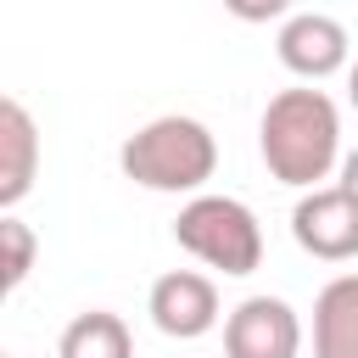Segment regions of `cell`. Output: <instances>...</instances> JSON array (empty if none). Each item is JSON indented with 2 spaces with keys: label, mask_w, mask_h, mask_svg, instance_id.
<instances>
[{
  "label": "cell",
  "mask_w": 358,
  "mask_h": 358,
  "mask_svg": "<svg viewBox=\"0 0 358 358\" xmlns=\"http://www.w3.org/2000/svg\"><path fill=\"white\" fill-rule=\"evenodd\" d=\"M296 0H224V11L235 22H285Z\"/></svg>",
  "instance_id": "7c38bea8"
},
{
  "label": "cell",
  "mask_w": 358,
  "mask_h": 358,
  "mask_svg": "<svg viewBox=\"0 0 358 358\" xmlns=\"http://www.w3.org/2000/svg\"><path fill=\"white\" fill-rule=\"evenodd\" d=\"M313 358H358V274H336L313 296Z\"/></svg>",
  "instance_id": "9c48e42d"
},
{
  "label": "cell",
  "mask_w": 358,
  "mask_h": 358,
  "mask_svg": "<svg viewBox=\"0 0 358 358\" xmlns=\"http://www.w3.org/2000/svg\"><path fill=\"white\" fill-rule=\"evenodd\" d=\"M347 106H352V112H358V62H352V67H347Z\"/></svg>",
  "instance_id": "5bb4252c"
},
{
  "label": "cell",
  "mask_w": 358,
  "mask_h": 358,
  "mask_svg": "<svg viewBox=\"0 0 358 358\" xmlns=\"http://www.w3.org/2000/svg\"><path fill=\"white\" fill-rule=\"evenodd\" d=\"M173 241H179V252H190L196 263H207L229 280H241L263 263V224L241 196H213V190L190 196L173 218Z\"/></svg>",
  "instance_id": "3957f363"
},
{
  "label": "cell",
  "mask_w": 358,
  "mask_h": 358,
  "mask_svg": "<svg viewBox=\"0 0 358 358\" xmlns=\"http://www.w3.org/2000/svg\"><path fill=\"white\" fill-rule=\"evenodd\" d=\"M274 50H280V67L296 73L302 84H324L352 67V34L330 11H291L274 34Z\"/></svg>",
  "instance_id": "5b68a950"
},
{
  "label": "cell",
  "mask_w": 358,
  "mask_h": 358,
  "mask_svg": "<svg viewBox=\"0 0 358 358\" xmlns=\"http://www.w3.org/2000/svg\"><path fill=\"white\" fill-rule=\"evenodd\" d=\"M341 185L358 196V151H347V157H341Z\"/></svg>",
  "instance_id": "4fadbf2b"
},
{
  "label": "cell",
  "mask_w": 358,
  "mask_h": 358,
  "mask_svg": "<svg viewBox=\"0 0 358 358\" xmlns=\"http://www.w3.org/2000/svg\"><path fill=\"white\" fill-rule=\"evenodd\" d=\"M302 352V319L285 296H241L224 313V358H296Z\"/></svg>",
  "instance_id": "8992f818"
},
{
  "label": "cell",
  "mask_w": 358,
  "mask_h": 358,
  "mask_svg": "<svg viewBox=\"0 0 358 358\" xmlns=\"http://www.w3.org/2000/svg\"><path fill=\"white\" fill-rule=\"evenodd\" d=\"M56 358H134V336H129L123 313L90 308V313H73V319L62 324Z\"/></svg>",
  "instance_id": "30bf717a"
},
{
  "label": "cell",
  "mask_w": 358,
  "mask_h": 358,
  "mask_svg": "<svg viewBox=\"0 0 358 358\" xmlns=\"http://www.w3.org/2000/svg\"><path fill=\"white\" fill-rule=\"evenodd\" d=\"M34 257H39V241H34V229L17 218V213H6L0 218V285L6 291H22V280L34 274Z\"/></svg>",
  "instance_id": "8fae6325"
},
{
  "label": "cell",
  "mask_w": 358,
  "mask_h": 358,
  "mask_svg": "<svg viewBox=\"0 0 358 358\" xmlns=\"http://www.w3.org/2000/svg\"><path fill=\"white\" fill-rule=\"evenodd\" d=\"M34 179H39V123L17 95H6L0 101V207L17 213Z\"/></svg>",
  "instance_id": "ba28073f"
},
{
  "label": "cell",
  "mask_w": 358,
  "mask_h": 358,
  "mask_svg": "<svg viewBox=\"0 0 358 358\" xmlns=\"http://www.w3.org/2000/svg\"><path fill=\"white\" fill-rule=\"evenodd\" d=\"M257 151L268 179L291 185V190H313L330 173H341V112L324 90L313 84H291L280 95H268L263 123H257Z\"/></svg>",
  "instance_id": "6da1fadb"
},
{
  "label": "cell",
  "mask_w": 358,
  "mask_h": 358,
  "mask_svg": "<svg viewBox=\"0 0 358 358\" xmlns=\"http://www.w3.org/2000/svg\"><path fill=\"white\" fill-rule=\"evenodd\" d=\"M291 241L319 263H352L358 257V196L336 185H313L291 207Z\"/></svg>",
  "instance_id": "277c9868"
},
{
  "label": "cell",
  "mask_w": 358,
  "mask_h": 358,
  "mask_svg": "<svg viewBox=\"0 0 358 358\" xmlns=\"http://www.w3.org/2000/svg\"><path fill=\"white\" fill-rule=\"evenodd\" d=\"M145 313L151 324L168 336V341H201L224 313H218V285L196 268H168L151 280V296H145Z\"/></svg>",
  "instance_id": "52a82bcc"
},
{
  "label": "cell",
  "mask_w": 358,
  "mask_h": 358,
  "mask_svg": "<svg viewBox=\"0 0 358 358\" xmlns=\"http://www.w3.org/2000/svg\"><path fill=\"white\" fill-rule=\"evenodd\" d=\"M117 168L140 190H157V196H201L207 179L218 173V140H213V129L201 117L162 112V117L140 123L123 140Z\"/></svg>",
  "instance_id": "7a4b0ae2"
}]
</instances>
